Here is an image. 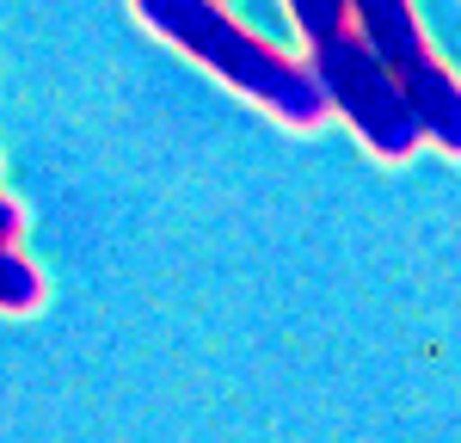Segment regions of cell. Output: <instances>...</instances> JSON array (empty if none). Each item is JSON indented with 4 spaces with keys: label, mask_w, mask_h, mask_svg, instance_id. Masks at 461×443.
I'll use <instances>...</instances> for the list:
<instances>
[{
    "label": "cell",
    "mask_w": 461,
    "mask_h": 443,
    "mask_svg": "<svg viewBox=\"0 0 461 443\" xmlns=\"http://www.w3.org/2000/svg\"><path fill=\"white\" fill-rule=\"evenodd\" d=\"M130 6H136V19L154 37H167L191 62L221 74L240 99L265 105L277 123H289V130H320L332 117V99H326L320 74L308 62L284 56V50H271L265 37H252L240 19H228L221 0H130Z\"/></svg>",
    "instance_id": "6da1fadb"
},
{
    "label": "cell",
    "mask_w": 461,
    "mask_h": 443,
    "mask_svg": "<svg viewBox=\"0 0 461 443\" xmlns=\"http://www.w3.org/2000/svg\"><path fill=\"white\" fill-rule=\"evenodd\" d=\"M295 32L308 43V68L320 74L332 111L357 130V142L375 160H406L425 142L419 111L400 93V80L382 68V56L369 50V37L357 32L351 0H284Z\"/></svg>",
    "instance_id": "7a4b0ae2"
},
{
    "label": "cell",
    "mask_w": 461,
    "mask_h": 443,
    "mask_svg": "<svg viewBox=\"0 0 461 443\" xmlns=\"http://www.w3.org/2000/svg\"><path fill=\"white\" fill-rule=\"evenodd\" d=\"M351 19L369 37V50L382 56V68L400 80V93L412 99L425 142L461 160V80L437 62L412 0H351Z\"/></svg>",
    "instance_id": "3957f363"
},
{
    "label": "cell",
    "mask_w": 461,
    "mask_h": 443,
    "mask_svg": "<svg viewBox=\"0 0 461 443\" xmlns=\"http://www.w3.org/2000/svg\"><path fill=\"white\" fill-rule=\"evenodd\" d=\"M37 302H43V271L25 253L0 247V308L6 314H32Z\"/></svg>",
    "instance_id": "277c9868"
},
{
    "label": "cell",
    "mask_w": 461,
    "mask_h": 443,
    "mask_svg": "<svg viewBox=\"0 0 461 443\" xmlns=\"http://www.w3.org/2000/svg\"><path fill=\"white\" fill-rule=\"evenodd\" d=\"M19 228H25L19 203H13V197H0V247H13V240H19Z\"/></svg>",
    "instance_id": "5b68a950"
}]
</instances>
